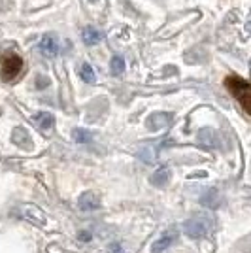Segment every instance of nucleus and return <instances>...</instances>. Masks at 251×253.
<instances>
[{
  "instance_id": "nucleus-1",
  "label": "nucleus",
  "mask_w": 251,
  "mask_h": 253,
  "mask_svg": "<svg viewBox=\"0 0 251 253\" xmlns=\"http://www.w3.org/2000/svg\"><path fill=\"white\" fill-rule=\"evenodd\" d=\"M227 89L234 95V98L242 104V108L246 110V114H250V98H251V91H250V84L246 80H242L238 76H229L227 78Z\"/></svg>"
},
{
  "instance_id": "nucleus-2",
  "label": "nucleus",
  "mask_w": 251,
  "mask_h": 253,
  "mask_svg": "<svg viewBox=\"0 0 251 253\" xmlns=\"http://www.w3.org/2000/svg\"><path fill=\"white\" fill-rule=\"evenodd\" d=\"M211 227H213V221H211V217H206V215H197V217H191L183 223V231L191 238L206 236L211 231Z\"/></svg>"
},
{
  "instance_id": "nucleus-3",
  "label": "nucleus",
  "mask_w": 251,
  "mask_h": 253,
  "mask_svg": "<svg viewBox=\"0 0 251 253\" xmlns=\"http://www.w3.org/2000/svg\"><path fill=\"white\" fill-rule=\"evenodd\" d=\"M23 70V59L19 55H6L4 59H2V78L6 80V82H13L17 76L21 74Z\"/></svg>"
},
{
  "instance_id": "nucleus-4",
  "label": "nucleus",
  "mask_w": 251,
  "mask_h": 253,
  "mask_svg": "<svg viewBox=\"0 0 251 253\" xmlns=\"http://www.w3.org/2000/svg\"><path fill=\"white\" fill-rule=\"evenodd\" d=\"M174 121V116L172 114H167V112H157L151 117H147L146 125L151 128V130H161V128H167V126L172 125Z\"/></svg>"
},
{
  "instance_id": "nucleus-5",
  "label": "nucleus",
  "mask_w": 251,
  "mask_h": 253,
  "mask_svg": "<svg viewBox=\"0 0 251 253\" xmlns=\"http://www.w3.org/2000/svg\"><path fill=\"white\" fill-rule=\"evenodd\" d=\"M78 206H80V210H84V211H93L100 206V199H98L96 193L89 191V193H85V195L80 197V204H78Z\"/></svg>"
},
{
  "instance_id": "nucleus-6",
  "label": "nucleus",
  "mask_w": 251,
  "mask_h": 253,
  "mask_svg": "<svg viewBox=\"0 0 251 253\" xmlns=\"http://www.w3.org/2000/svg\"><path fill=\"white\" fill-rule=\"evenodd\" d=\"M40 49L47 57L57 55L59 53V42H57V38L55 36H43L42 40H40Z\"/></svg>"
},
{
  "instance_id": "nucleus-7",
  "label": "nucleus",
  "mask_w": 251,
  "mask_h": 253,
  "mask_svg": "<svg viewBox=\"0 0 251 253\" xmlns=\"http://www.w3.org/2000/svg\"><path fill=\"white\" fill-rule=\"evenodd\" d=\"M82 38H84L85 45H96V43H100V40H102V32L96 31L94 27H87Z\"/></svg>"
},
{
  "instance_id": "nucleus-8",
  "label": "nucleus",
  "mask_w": 251,
  "mask_h": 253,
  "mask_svg": "<svg viewBox=\"0 0 251 253\" xmlns=\"http://www.w3.org/2000/svg\"><path fill=\"white\" fill-rule=\"evenodd\" d=\"M168 179H170V170H168V167H161L157 172H153L151 183L157 185V187H163V185H167L168 183Z\"/></svg>"
},
{
  "instance_id": "nucleus-9",
  "label": "nucleus",
  "mask_w": 251,
  "mask_h": 253,
  "mask_svg": "<svg viewBox=\"0 0 251 253\" xmlns=\"http://www.w3.org/2000/svg\"><path fill=\"white\" fill-rule=\"evenodd\" d=\"M34 121L38 123V126H40L42 130H49L53 126V123H55V117H53V114H49V112H40L38 116L34 117Z\"/></svg>"
},
{
  "instance_id": "nucleus-10",
  "label": "nucleus",
  "mask_w": 251,
  "mask_h": 253,
  "mask_svg": "<svg viewBox=\"0 0 251 253\" xmlns=\"http://www.w3.org/2000/svg\"><path fill=\"white\" fill-rule=\"evenodd\" d=\"M110 72L114 76H119V74H123L125 72V59L123 57H114L112 59V63H110Z\"/></svg>"
},
{
  "instance_id": "nucleus-11",
  "label": "nucleus",
  "mask_w": 251,
  "mask_h": 253,
  "mask_svg": "<svg viewBox=\"0 0 251 253\" xmlns=\"http://www.w3.org/2000/svg\"><path fill=\"white\" fill-rule=\"evenodd\" d=\"M172 242H174V234H167V236H163L161 240H157V242L153 244V250H151V252H153V253L165 252V250H167Z\"/></svg>"
},
{
  "instance_id": "nucleus-12",
  "label": "nucleus",
  "mask_w": 251,
  "mask_h": 253,
  "mask_svg": "<svg viewBox=\"0 0 251 253\" xmlns=\"http://www.w3.org/2000/svg\"><path fill=\"white\" fill-rule=\"evenodd\" d=\"M80 76H82V80H85L87 84H94V80H96L93 66H91V64H87V63L82 64V68H80Z\"/></svg>"
},
{
  "instance_id": "nucleus-13",
  "label": "nucleus",
  "mask_w": 251,
  "mask_h": 253,
  "mask_svg": "<svg viewBox=\"0 0 251 253\" xmlns=\"http://www.w3.org/2000/svg\"><path fill=\"white\" fill-rule=\"evenodd\" d=\"M219 195H217V191L215 189H209L204 197H202V204H206V206H211V208H215L217 204H219Z\"/></svg>"
},
{
  "instance_id": "nucleus-14",
  "label": "nucleus",
  "mask_w": 251,
  "mask_h": 253,
  "mask_svg": "<svg viewBox=\"0 0 251 253\" xmlns=\"http://www.w3.org/2000/svg\"><path fill=\"white\" fill-rule=\"evenodd\" d=\"M74 140L80 142V144H89V142H93V134L85 128H76L74 130Z\"/></svg>"
},
{
  "instance_id": "nucleus-15",
  "label": "nucleus",
  "mask_w": 251,
  "mask_h": 253,
  "mask_svg": "<svg viewBox=\"0 0 251 253\" xmlns=\"http://www.w3.org/2000/svg\"><path fill=\"white\" fill-rule=\"evenodd\" d=\"M36 82H38V87H45V85H49V82H47V78H38V80H36Z\"/></svg>"
},
{
  "instance_id": "nucleus-16",
  "label": "nucleus",
  "mask_w": 251,
  "mask_h": 253,
  "mask_svg": "<svg viewBox=\"0 0 251 253\" xmlns=\"http://www.w3.org/2000/svg\"><path fill=\"white\" fill-rule=\"evenodd\" d=\"M82 240H91V234H80Z\"/></svg>"
},
{
  "instance_id": "nucleus-17",
  "label": "nucleus",
  "mask_w": 251,
  "mask_h": 253,
  "mask_svg": "<svg viewBox=\"0 0 251 253\" xmlns=\"http://www.w3.org/2000/svg\"><path fill=\"white\" fill-rule=\"evenodd\" d=\"M91 2H98V0H91Z\"/></svg>"
}]
</instances>
